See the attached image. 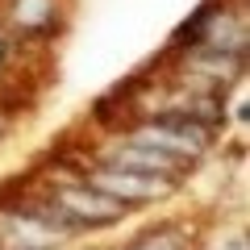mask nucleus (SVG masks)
<instances>
[{"label": "nucleus", "instance_id": "nucleus-5", "mask_svg": "<svg viewBox=\"0 0 250 250\" xmlns=\"http://www.w3.org/2000/svg\"><path fill=\"white\" fill-rule=\"evenodd\" d=\"M125 250H196V238L184 233L179 225H163V229H154V233H146V238L129 242Z\"/></svg>", "mask_w": 250, "mask_h": 250}, {"label": "nucleus", "instance_id": "nucleus-4", "mask_svg": "<svg viewBox=\"0 0 250 250\" xmlns=\"http://www.w3.org/2000/svg\"><path fill=\"white\" fill-rule=\"evenodd\" d=\"M62 233H54L46 221H38L34 213L13 200L0 205V250H59Z\"/></svg>", "mask_w": 250, "mask_h": 250}, {"label": "nucleus", "instance_id": "nucleus-1", "mask_svg": "<svg viewBox=\"0 0 250 250\" xmlns=\"http://www.w3.org/2000/svg\"><path fill=\"white\" fill-rule=\"evenodd\" d=\"M46 196H50L54 205L62 208V213L71 217L80 233H92V229H108V225L125 221V217L134 213L129 205H121V200H113L108 192L92 188L88 179H59L54 188H46Z\"/></svg>", "mask_w": 250, "mask_h": 250}, {"label": "nucleus", "instance_id": "nucleus-2", "mask_svg": "<svg viewBox=\"0 0 250 250\" xmlns=\"http://www.w3.org/2000/svg\"><path fill=\"white\" fill-rule=\"evenodd\" d=\"M83 179H88L92 188H100V192H108L113 200H121V205L138 208V205H159V200L175 196V179H163V175H142V171H129V167H113V163H92L88 171H83Z\"/></svg>", "mask_w": 250, "mask_h": 250}, {"label": "nucleus", "instance_id": "nucleus-7", "mask_svg": "<svg viewBox=\"0 0 250 250\" xmlns=\"http://www.w3.org/2000/svg\"><path fill=\"white\" fill-rule=\"evenodd\" d=\"M4 54H9V38H0V62H4Z\"/></svg>", "mask_w": 250, "mask_h": 250}, {"label": "nucleus", "instance_id": "nucleus-6", "mask_svg": "<svg viewBox=\"0 0 250 250\" xmlns=\"http://www.w3.org/2000/svg\"><path fill=\"white\" fill-rule=\"evenodd\" d=\"M50 9H54V0H17V21L25 29L50 25Z\"/></svg>", "mask_w": 250, "mask_h": 250}, {"label": "nucleus", "instance_id": "nucleus-3", "mask_svg": "<svg viewBox=\"0 0 250 250\" xmlns=\"http://www.w3.org/2000/svg\"><path fill=\"white\" fill-rule=\"evenodd\" d=\"M96 163H113V167H129V171H142V175H163V179H184V171H192V159L184 154H171V150H154V146L142 142H108L104 150L96 154Z\"/></svg>", "mask_w": 250, "mask_h": 250}]
</instances>
